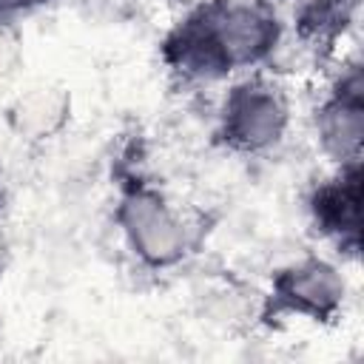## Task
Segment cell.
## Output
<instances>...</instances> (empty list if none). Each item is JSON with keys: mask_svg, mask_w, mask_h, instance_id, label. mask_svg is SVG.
I'll return each mask as SVG.
<instances>
[{"mask_svg": "<svg viewBox=\"0 0 364 364\" xmlns=\"http://www.w3.org/2000/svg\"><path fill=\"white\" fill-rule=\"evenodd\" d=\"M267 40V20H262L250 9H230L219 20L216 43L230 60H247L264 48Z\"/></svg>", "mask_w": 364, "mask_h": 364, "instance_id": "obj_2", "label": "cell"}, {"mask_svg": "<svg viewBox=\"0 0 364 364\" xmlns=\"http://www.w3.org/2000/svg\"><path fill=\"white\" fill-rule=\"evenodd\" d=\"M279 105L267 97H250L242 108H239V134L259 142L267 139L270 134H276L279 128Z\"/></svg>", "mask_w": 364, "mask_h": 364, "instance_id": "obj_3", "label": "cell"}, {"mask_svg": "<svg viewBox=\"0 0 364 364\" xmlns=\"http://www.w3.org/2000/svg\"><path fill=\"white\" fill-rule=\"evenodd\" d=\"M128 228H131L134 242L142 247L145 256L168 259L179 247L176 222L154 199H136L128 208Z\"/></svg>", "mask_w": 364, "mask_h": 364, "instance_id": "obj_1", "label": "cell"}]
</instances>
